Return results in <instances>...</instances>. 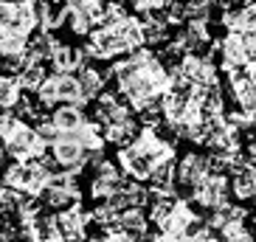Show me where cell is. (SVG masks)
I'll return each instance as SVG.
<instances>
[{
	"label": "cell",
	"mask_w": 256,
	"mask_h": 242,
	"mask_svg": "<svg viewBox=\"0 0 256 242\" xmlns=\"http://www.w3.org/2000/svg\"><path fill=\"white\" fill-rule=\"evenodd\" d=\"M166 3H169V0H130V6H132L136 14H152V12H160V8H166Z\"/></svg>",
	"instance_id": "cell-28"
},
{
	"label": "cell",
	"mask_w": 256,
	"mask_h": 242,
	"mask_svg": "<svg viewBox=\"0 0 256 242\" xmlns=\"http://www.w3.org/2000/svg\"><path fill=\"white\" fill-rule=\"evenodd\" d=\"M208 3H222V6H228V3H234V0H208Z\"/></svg>",
	"instance_id": "cell-30"
},
{
	"label": "cell",
	"mask_w": 256,
	"mask_h": 242,
	"mask_svg": "<svg viewBox=\"0 0 256 242\" xmlns=\"http://www.w3.org/2000/svg\"><path fill=\"white\" fill-rule=\"evenodd\" d=\"M54 70H79L82 68V46H68V42H56L51 56Z\"/></svg>",
	"instance_id": "cell-24"
},
{
	"label": "cell",
	"mask_w": 256,
	"mask_h": 242,
	"mask_svg": "<svg viewBox=\"0 0 256 242\" xmlns=\"http://www.w3.org/2000/svg\"><path fill=\"white\" fill-rule=\"evenodd\" d=\"M48 116H51V121L62 130V132H70V130L82 127L84 121H88L84 107L76 104V102H62V104L51 107V110H48Z\"/></svg>",
	"instance_id": "cell-19"
},
{
	"label": "cell",
	"mask_w": 256,
	"mask_h": 242,
	"mask_svg": "<svg viewBox=\"0 0 256 242\" xmlns=\"http://www.w3.org/2000/svg\"><path fill=\"white\" fill-rule=\"evenodd\" d=\"M60 222H62V231H65V240H84L88 228L93 226V217L79 203V206H70V208L60 212Z\"/></svg>",
	"instance_id": "cell-18"
},
{
	"label": "cell",
	"mask_w": 256,
	"mask_h": 242,
	"mask_svg": "<svg viewBox=\"0 0 256 242\" xmlns=\"http://www.w3.org/2000/svg\"><path fill=\"white\" fill-rule=\"evenodd\" d=\"M88 46L93 48L98 62H116L118 56L132 51L127 37H124V31L118 28V23L116 26H96V28L88 34Z\"/></svg>",
	"instance_id": "cell-9"
},
{
	"label": "cell",
	"mask_w": 256,
	"mask_h": 242,
	"mask_svg": "<svg viewBox=\"0 0 256 242\" xmlns=\"http://www.w3.org/2000/svg\"><path fill=\"white\" fill-rule=\"evenodd\" d=\"M104 127V138L107 144L113 146H127L130 141H136V136L141 132V118H136V116H130V118L124 121H113V124H102Z\"/></svg>",
	"instance_id": "cell-21"
},
{
	"label": "cell",
	"mask_w": 256,
	"mask_h": 242,
	"mask_svg": "<svg viewBox=\"0 0 256 242\" xmlns=\"http://www.w3.org/2000/svg\"><path fill=\"white\" fill-rule=\"evenodd\" d=\"M40 197L51 212H65L70 206L82 203V189H79V183H48V189Z\"/></svg>",
	"instance_id": "cell-16"
},
{
	"label": "cell",
	"mask_w": 256,
	"mask_h": 242,
	"mask_svg": "<svg viewBox=\"0 0 256 242\" xmlns=\"http://www.w3.org/2000/svg\"><path fill=\"white\" fill-rule=\"evenodd\" d=\"M51 155L56 158V164L62 166V172L82 174L90 164V150H84L76 138H70L68 132H62L56 141L51 144Z\"/></svg>",
	"instance_id": "cell-12"
},
{
	"label": "cell",
	"mask_w": 256,
	"mask_h": 242,
	"mask_svg": "<svg viewBox=\"0 0 256 242\" xmlns=\"http://www.w3.org/2000/svg\"><path fill=\"white\" fill-rule=\"evenodd\" d=\"M68 0H40V28L56 31L68 23Z\"/></svg>",
	"instance_id": "cell-23"
},
{
	"label": "cell",
	"mask_w": 256,
	"mask_h": 242,
	"mask_svg": "<svg viewBox=\"0 0 256 242\" xmlns=\"http://www.w3.org/2000/svg\"><path fill=\"white\" fill-rule=\"evenodd\" d=\"M183 74L192 79L194 84H217L220 82V62H214L208 54H186L180 62Z\"/></svg>",
	"instance_id": "cell-14"
},
{
	"label": "cell",
	"mask_w": 256,
	"mask_h": 242,
	"mask_svg": "<svg viewBox=\"0 0 256 242\" xmlns=\"http://www.w3.org/2000/svg\"><path fill=\"white\" fill-rule=\"evenodd\" d=\"M20 82H23V88L28 93H37L42 84H46L48 79V68H46V62H28L23 70H20Z\"/></svg>",
	"instance_id": "cell-26"
},
{
	"label": "cell",
	"mask_w": 256,
	"mask_h": 242,
	"mask_svg": "<svg viewBox=\"0 0 256 242\" xmlns=\"http://www.w3.org/2000/svg\"><path fill=\"white\" fill-rule=\"evenodd\" d=\"M0 28L20 31L31 37L40 28V0H3L0 3Z\"/></svg>",
	"instance_id": "cell-6"
},
{
	"label": "cell",
	"mask_w": 256,
	"mask_h": 242,
	"mask_svg": "<svg viewBox=\"0 0 256 242\" xmlns=\"http://www.w3.org/2000/svg\"><path fill=\"white\" fill-rule=\"evenodd\" d=\"M56 42H60V40H54V31L37 28L34 34H31V40H28V48H26L28 62H51Z\"/></svg>",
	"instance_id": "cell-22"
},
{
	"label": "cell",
	"mask_w": 256,
	"mask_h": 242,
	"mask_svg": "<svg viewBox=\"0 0 256 242\" xmlns=\"http://www.w3.org/2000/svg\"><path fill=\"white\" fill-rule=\"evenodd\" d=\"M51 178L54 174L42 158H26V160H14L12 166H3V183L26 192V194H34V197H40L48 189Z\"/></svg>",
	"instance_id": "cell-4"
},
{
	"label": "cell",
	"mask_w": 256,
	"mask_h": 242,
	"mask_svg": "<svg viewBox=\"0 0 256 242\" xmlns=\"http://www.w3.org/2000/svg\"><path fill=\"white\" fill-rule=\"evenodd\" d=\"M231 192L240 203H256V164L242 160V166L231 172Z\"/></svg>",
	"instance_id": "cell-17"
},
{
	"label": "cell",
	"mask_w": 256,
	"mask_h": 242,
	"mask_svg": "<svg viewBox=\"0 0 256 242\" xmlns=\"http://www.w3.org/2000/svg\"><path fill=\"white\" fill-rule=\"evenodd\" d=\"M245 46H248V54H250V60H256V28L245 31Z\"/></svg>",
	"instance_id": "cell-29"
},
{
	"label": "cell",
	"mask_w": 256,
	"mask_h": 242,
	"mask_svg": "<svg viewBox=\"0 0 256 242\" xmlns=\"http://www.w3.org/2000/svg\"><path fill=\"white\" fill-rule=\"evenodd\" d=\"M0 136H3V166L8 158H42L51 152V144L37 132V124H28V118L17 116L14 110H3L0 116Z\"/></svg>",
	"instance_id": "cell-3"
},
{
	"label": "cell",
	"mask_w": 256,
	"mask_h": 242,
	"mask_svg": "<svg viewBox=\"0 0 256 242\" xmlns=\"http://www.w3.org/2000/svg\"><path fill=\"white\" fill-rule=\"evenodd\" d=\"M214 51H217V62H220V68H222V74L234 70V68H242V65L250 62L248 46H245V34H240V31H226V37L214 40Z\"/></svg>",
	"instance_id": "cell-13"
},
{
	"label": "cell",
	"mask_w": 256,
	"mask_h": 242,
	"mask_svg": "<svg viewBox=\"0 0 256 242\" xmlns=\"http://www.w3.org/2000/svg\"><path fill=\"white\" fill-rule=\"evenodd\" d=\"M200 222H203V217L192 208V203H188L186 197H178L174 208L169 212V217L158 228H160V234H164V240H192Z\"/></svg>",
	"instance_id": "cell-11"
},
{
	"label": "cell",
	"mask_w": 256,
	"mask_h": 242,
	"mask_svg": "<svg viewBox=\"0 0 256 242\" xmlns=\"http://www.w3.org/2000/svg\"><path fill=\"white\" fill-rule=\"evenodd\" d=\"M79 76V84H82V96L88 102H96L102 93L107 90V79H110V70H98L93 65H82V68L76 70Z\"/></svg>",
	"instance_id": "cell-20"
},
{
	"label": "cell",
	"mask_w": 256,
	"mask_h": 242,
	"mask_svg": "<svg viewBox=\"0 0 256 242\" xmlns=\"http://www.w3.org/2000/svg\"><path fill=\"white\" fill-rule=\"evenodd\" d=\"M220 23L226 31H245L256 28V0H242V3H228L222 8V17H220Z\"/></svg>",
	"instance_id": "cell-15"
},
{
	"label": "cell",
	"mask_w": 256,
	"mask_h": 242,
	"mask_svg": "<svg viewBox=\"0 0 256 242\" xmlns=\"http://www.w3.org/2000/svg\"><path fill=\"white\" fill-rule=\"evenodd\" d=\"M166 155H174V141H166L160 136V127H146L144 124L141 132L136 136V141H130L127 146H118L116 158H118L127 178H136V180L146 183L155 164L160 158H166Z\"/></svg>",
	"instance_id": "cell-2"
},
{
	"label": "cell",
	"mask_w": 256,
	"mask_h": 242,
	"mask_svg": "<svg viewBox=\"0 0 256 242\" xmlns=\"http://www.w3.org/2000/svg\"><path fill=\"white\" fill-rule=\"evenodd\" d=\"M231 174L226 172H208L203 180L194 186L192 192V203H197L200 212H208V208H220V206L231 203Z\"/></svg>",
	"instance_id": "cell-8"
},
{
	"label": "cell",
	"mask_w": 256,
	"mask_h": 242,
	"mask_svg": "<svg viewBox=\"0 0 256 242\" xmlns=\"http://www.w3.org/2000/svg\"><path fill=\"white\" fill-rule=\"evenodd\" d=\"M37 98L46 110L62 104V102H76V104H82V107L90 104V102L82 96V84H79L76 70H54L46 79V84L37 90Z\"/></svg>",
	"instance_id": "cell-5"
},
{
	"label": "cell",
	"mask_w": 256,
	"mask_h": 242,
	"mask_svg": "<svg viewBox=\"0 0 256 242\" xmlns=\"http://www.w3.org/2000/svg\"><path fill=\"white\" fill-rule=\"evenodd\" d=\"M110 79L138 113L146 104L160 102V96L169 90V65L158 56V51L141 46L110 65Z\"/></svg>",
	"instance_id": "cell-1"
},
{
	"label": "cell",
	"mask_w": 256,
	"mask_h": 242,
	"mask_svg": "<svg viewBox=\"0 0 256 242\" xmlns=\"http://www.w3.org/2000/svg\"><path fill=\"white\" fill-rule=\"evenodd\" d=\"M220 240H228V242H250L256 240V234L248 228L245 220H231L226 226L220 228Z\"/></svg>",
	"instance_id": "cell-27"
},
{
	"label": "cell",
	"mask_w": 256,
	"mask_h": 242,
	"mask_svg": "<svg viewBox=\"0 0 256 242\" xmlns=\"http://www.w3.org/2000/svg\"><path fill=\"white\" fill-rule=\"evenodd\" d=\"M226 90L234 107L250 110L256 116V60H250L242 68L226 70Z\"/></svg>",
	"instance_id": "cell-7"
},
{
	"label": "cell",
	"mask_w": 256,
	"mask_h": 242,
	"mask_svg": "<svg viewBox=\"0 0 256 242\" xmlns=\"http://www.w3.org/2000/svg\"><path fill=\"white\" fill-rule=\"evenodd\" d=\"M211 172V155L197 150H188L186 155L178 158V172H174V183H178V194L192 197L194 186Z\"/></svg>",
	"instance_id": "cell-10"
},
{
	"label": "cell",
	"mask_w": 256,
	"mask_h": 242,
	"mask_svg": "<svg viewBox=\"0 0 256 242\" xmlns=\"http://www.w3.org/2000/svg\"><path fill=\"white\" fill-rule=\"evenodd\" d=\"M23 96H26V88L20 82V76L3 74V79H0V104H3V110H14Z\"/></svg>",
	"instance_id": "cell-25"
}]
</instances>
